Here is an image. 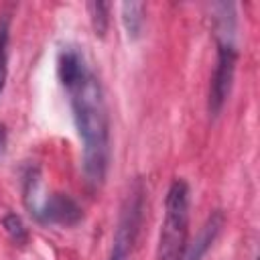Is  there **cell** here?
<instances>
[{
	"mask_svg": "<svg viewBox=\"0 0 260 260\" xmlns=\"http://www.w3.org/2000/svg\"><path fill=\"white\" fill-rule=\"evenodd\" d=\"M217 43V57L215 67L209 81V95H207V112L217 116L232 91L236 63H238V45H236V30H215Z\"/></svg>",
	"mask_w": 260,
	"mask_h": 260,
	"instance_id": "cell-4",
	"label": "cell"
},
{
	"mask_svg": "<svg viewBox=\"0 0 260 260\" xmlns=\"http://www.w3.org/2000/svg\"><path fill=\"white\" fill-rule=\"evenodd\" d=\"M144 197H146V187L140 179H136L130 185V191L124 197V203L120 207L118 223L114 230V240H112V250L108 260H128L140 225L144 217Z\"/></svg>",
	"mask_w": 260,
	"mask_h": 260,
	"instance_id": "cell-3",
	"label": "cell"
},
{
	"mask_svg": "<svg viewBox=\"0 0 260 260\" xmlns=\"http://www.w3.org/2000/svg\"><path fill=\"white\" fill-rule=\"evenodd\" d=\"M191 189L185 179H175L165 197V217L160 223L156 260H183L189 246Z\"/></svg>",
	"mask_w": 260,
	"mask_h": 260,
	"instance_id": "cell-2",
	"label": "cell"
},
{
	"mask_svg": "<svg viewBox=\"0 0 260 260\" xmlns=\"http://www.w3.org/2000/svg\"><path fill=\"white\" fill-rule=\"evenodd\" d=\"M57 75L67 93L81 142V167L91 185H102L110 165V118L100 77L75 45L61 47Z\"/></svg>",
	"mask_w": 260,
	"mask_h": 260,
	"instance_id": "cell-1",
	"label": "cell"
},
{
	"mask_svg": "<svg viewBox=\"0 0 260 260\" xmlns=\"http://www.w3.org/2000/svg\"><path fill=\"white\" fill-rule=\"evenodd\" d=\"M0 223H2V230L6 232V236L10 238L12 244H16V246H26L28 244L30 234H28V228L24 225V221L18 213L6 211L0 219Z\"/></svg>",
	"mask_w": 260,
	"mask_h": 260,
	"instance_id": "cell-8",
	"label": "cell"
},
{
	"mask_svg": "<svg viewBox=\"0 0 260 260\" xmlns=\"http://www.w3.org/2000/svg\"><path fill=\"white\" fill-rule=\"evenodd\" d=\"M120 18L126 30V37L130 41H136L142 37L144 22H146V4L144 2H122L120 4Z\"/></svg>",
	"mask_w": 260,
	"mask_h": 260,
	"instance_id": "cell-7",
	"label": "cell"
},
{
	"mask_svg": "<svg viewBox=\"0 0 260 260\" xmlns=\"http://www.w3.org/2000/svg\"><path fill=\"white\" fill-rule=\"evenodd\" d=\"M223 223H225V215H223L219 209L213 211V213L207 217V221L203 223V228H201L199 236L195 238L193 246L185 250L183 260H201V258L205 256V252L211 248V244L215 242V238L219 236Z\"/></svg>",
	"mask_w": 260,
	"mask_h": 260,
	"instance_id": "cell-6",
	"label": "cell"
},
{
	"mask_svg": "<svg viewBox=\"0 0 260 260\" xmlns=\"http://www.w3.org/2000/svg\"><path fill=\"white\" fill-rule=\"evenodd\" d=\"M8 45H10V16L0 14V95L8 77Z\"/></svg>",
	"mask_w": 260,
	"mask_h": 260,
	"instance_id": "cell-10",
	"label": "cell"
},
{
	"mask_svg": "<svg viewBox=\"0 0 260 260\" xmlns=\"http://www.w3.org/2000/svg\"><path fill=\"white\" fill-rule=\"evenodd\" d=\"M110 8H112L110 2H102V0L87 2V12H89L91 26H93V32L100 39H104L106 32H108V26H110Z\"/></svg>",
	"mask_w": 260,
	"mask_h": 260,
	"instance_id": "cell-9",
	"label": "cell"
},
{
	"mask_svg": "<svg viewBox=\"0 0 260 260\" xmlns=\"http://www.w3.org/2000/svg\"><path fill=\"white\" fill-rule=\"evenodd\" d=\"M28 213L45 225H63L71 228L83 219L81 205L67 193H49L41 195V199L28 209Z\"/></svg>",
	"mask_w": 260,
	"mask_h": 260,
	"instance_id": "cell-5",
	"label": "cell"
},
{
	"mask_svg": "<svg viewBox=\"0 0 260 260\" xmlns=\"http://www.w3.org/2000/svg\"><path fill=\"white\" fill-rule=\"evenodd\" d=\"M6 146H8V130H6V126L0 122V156L6 152Z\"/></svg>",
	"mask_w": 260,
	"mask_h": 260,
	"instance_id": "cell-11",
	"label": "cell"
}]
</instances>
